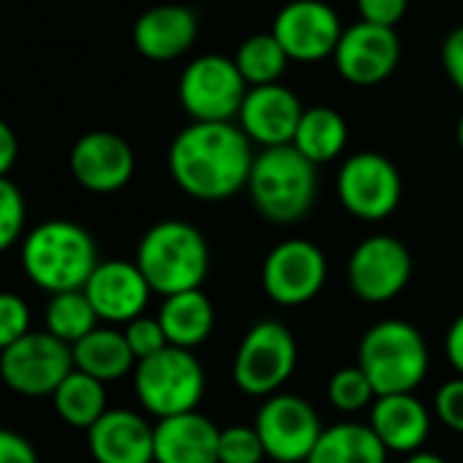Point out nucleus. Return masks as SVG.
<instances>
[{"label":"nucleus","mask_w":463,"mask_h":463,"mask_svg":"<svg viewBox=\"0 0 463 463\" xmlns=\"http://www.w3.org/2000/svg\"><path fill=\"white\" fill-rule=\"evenodd\" d=\"M25 218L28 207L20 185L9 177H0V254L20 243L25 232Z\"/></svg>","instance_id":"obj_31"},{"label":"nucleus","mask_w":463,"mask_h":463,"mask_svg":"<svg viewBox=\"0 0 463 463\" xmlns=\"http://www.w3.org/2000/svg\"><path fill=\"white\" fill-rule=\"evenodd\" d=\"M221 428L202 411L156 422V463H218Z\"/></svg>","instance_id":"obj_22"},{"label":"nucleus","mask_w":463,"mask_h":463,"mask_svg":"<svg viewBox=\"0 0 463 463\" xmlns=\"http://www.w3.org/2000/svg\"><path fill=\"white\" fill-rule=\"evenodd\" d=\"M134 262L150 289L169 298L202 289L210 273V246L194 223L183 218H164L142 235Z\"/></svg>","instance_id":"obj_3"},{"label":"nucleus","mask_w":463,"mask_h":463,"mask_svg":"<svg viewBox=\"0 0 463 463\" xmlns=\"http://www.w3.org/2000/svg\"><path fill=\"white\" fill-rule=\"evenodd\" d=\"M409 9V0H357V12L363 23L379 28H395Z\"/></svg>","instance_id":"obj_36"},{"label":"nucleus","mask_w":463,"mask_h":463,"mask_svg":"<svg viewBox=\"0 0 463 463\" xmlns=\"http://www.w3.org/2000/svg\"><path fill=\"white\" fill-rule=\"evenodd\" d=\"M254 428L268 458L276 463H306L325 430L317 409L295 392H276L265 398Z\"/></svg>","instance_id":"obj_12"},{"label":"nucleus","mask_w":463,"mask_h":463,"mask_svg":"<svg viewBox=\"0 0 463 463\" xmlns=\"http://www.w3.org/2000/svg\"><path fill=\"white\" fill-rule=\"evenodd\" d=\"M82 292L88 295L99 322H107L109 327H126L128 322L145 317L153 295L137 262L128 260H101Z\"/></svg>","instance_id":"obj_17"},{"label":"nucleus","mask_w":463,"mask_h":463,"mask_svg":"<svg viewBox=\"0 0 463 463\" xmlns=\"http://www.w3.org/2000/svg\"><path fill=\"white\" fill-rule=\"evenodd\" d=\"M327 398L330 403L344 411V414H357L363 411L365 406H371L376 401V392L368 382V376L360 371V365H346V368H338L330 382H327Z\"/></svg>","instance_id":"obj_30"},{"label":"nucleus","mask_w":463,"mask_h":463,"mask_svg":"<svg viewBox=\"0 0 463 463\" xmlns=\"http://www.w3.org/2000/svg\"><path fill=\"white\" fill-rule=\"evenodd\" d=\"M306 463H387V447L368 422H335L322 430Z\"/></svg>","instance_id":"obj_25"},{"label":"nucleus","mask_w":463,"mask_h":463,"mask_svg":"<svg viewBox=\"0 0 463 463\" xmlns=\"http://www.w3.org/2000/svg\"><path fill=\"white\" fill-rule=\"evenodd\" d=\"M268 458L265 444L254 425H229L221 428L218 463H262Z\"/></svg>","instance_id":"obj_32"},{"label":"nucleus","mask_w":463,"mask_h":463,"mask_svg":"<svg viewBox=\"0 0 463 463\" xmlns=\"http://www.w3.org/2000/svg\"><path fill=\"white\" fill-rule=\"evenodd\" d=\"M196 33H199V20L194 9L180 4H164L137 17L131 39L142 58L156 63H169L191 50Z\"/></svg>","instance_id":"obj_20"},{"label":"nucleus","mask_w":463,"mask_h":463,"mask_svg":"<svg viewBox=\"0 0 463 463\" xmlns=\"http://www.w3.org/2000/svg\"><path fill=\"white\" fill-rule=\"evenodd\" d=\"M235 66L241 77L246 80L249 88H265V85H279L284 71H287V52L276 42L273 33H254L249 36L238 52H235Z\"/></svg>","instance_id":"obj_28"},{"label":"nucleus","mask_w":463,"mask_h":463,"mask_svg":"<svg viewBox=\"0 0 463 463\" xmlns=\"http://www.w3.org/2000/svg\"><path fill=\"white\" fill-rule=\"evenodd\" d=\"M0 463H39V452L23 433L0 428Z\"/></svg>","instance_id":"obj_38"},{"label":"nucleus","mask_w":463,"mask_h":463,"mask_svg":"<svg viewBox=\"0 0 463 463\" xmlns=\"http://www.w3.org/2000/svg\"><path fill=\"white\" fill-rule=\"evenodd\" d=\"M444 352H447V360L455 368V373L463 376V311L452 319V325L444 335Z\"/></svg>","instance_id":"obj_40"},{"label":"nucleus","mask_w":463,"mask_h":463,"mask_svg":"<svg viewBox=\"0 0 463 463\" xmlns=\"http://www.w3.org/2000/svg\"><path fill=\"white\" fill-rule=\"evenodd\" d=\"M158 322L169 346L194 352L210 338L215 327V308L202 289H191L164 298L158 308Z\"/></svg>","instance_id":"obj_23"},{"label":"nucleus","mask_w":463,"mask_h":463,"mask_svg":"<svg viewBox=\"0 0 463 463\" xmlns=\"http://www.w3.org/2000/svg\"><path fill=\"white\" fill-rule=\"evenodd\" d=\"M403 463H447L439 452H430V449H417L411 455H406Z\"/></svg>","instance_id":"obj_41"},{"label":"nucleus","mask_w":463,"mask_h":463,"mask_svg":"<svg viewBox=\"0 0 463 463\" xmlns=\"http://www.w3.org/2000/svg\"><path fill=\"white\" fill-rule=\"evenodd\" d=\"M134 392L142 409L158 420L196 411L204 395V368L194 352L166 346L164 352L137 363Z\"/></svg>","instance_id":"obj_6"},{"label":"nucleus","mask_w":463,"mask_h":463,"mask_svg":"<svg viewBox=\"0 0 463 463\" xmlns=\"http://www.w3.org/2000/svg\"><path fill=\"white\" fill-rule=\"evenodd\" d=\"M99 327V317L82 289L52 295L44 311V330L74 346Z\"/></svg>","instance_id":"obj_29"},{"label":"nucleus","mask_w":463,"mask_h":463,"mask_svg":"<svg viewBox=\"0 0 463 463\" xmlns=\"http://www.w3.org/2000/svg\"><path fill=\"white\" fill-rule=\"evenodd\" d=\"M341 80L357 88H373L392 77L401 61V39L395 28H379L371 23H354L344 28L333 52Z\"/></svg>","instance_id":"obj_15"},{"label":"nucleus","mask_w":463,"mask_h":463,"mask_svg":"<svg viewBox=\"0 0 463 463\" xmlns=\"http://www.w3.org/2000/svg\"><path fill=\"white\" fill-rule=\"evenodd\" d=\"M249 93L232 58L199 55L194 58L177 82V99L194 123H232L238 120L243 99Z\"/></svg>","instance_id":"obj_8"},{"label":"nucleus","mask_w":463,"mask_h":463,"mask_svg":"<svg viewBox=\"0 0 463 463\" xmlns=\"http://www.w3.org/2000/svg\"><path fill=\"white\" fill-rule=\"evenodd\" d=\"M335 194L349 215L360 221H384L398 210L403 183L398 166L387 156L360 150L341 164Z\"/></svg>","instance_id":"obj_10"},{"label":"nucleus","mask_w":463,"mask_h":463,"mask_svg":"<svg viewBox=\"0 0 463 463\" xmlns=\"http://www.w3.org/2000/svg\"><path fill=\"white\" fill-rule=\"evenodd\" d=\"M20 262L28 281L52 298L61 292L85 289L101 260L93 235L82 223L50 218L25 235L20 246Z\"/></svg>","instance_id":"obj_2"},{"label":"nucleus","mask_w":463,"mask_h":463,"mask_svg":"<svg viewBox=\"0 0 463 463\" xmlns=\"http://www.w3.org/2000/svg\"><path fill=\"white\" fill-rule=\"evenodd\" d=\"M74 368L109 384L128 376L137 368V357L128 349L123 330L118 327H96L80 344L71 346Z\"/></svg>","instance_id":"obj_24"},{"label":"nucleus","mask_w":463,"mask_h":463,"mask_svg":"<svg viewBox=\"0 0 463 463\" xmlns=\"http://www.w3.org/2000/svg\"><path fill=\"white\" fill-rule=\"evenodd\" d=\"M433 411L441 425L455 433H463V376H452L436 390Z\"/></svg>","instance_id":"obj_35"},{"label":"nucleus","mask_w":463,"mask_h":463,"mask_svg":"<svg viewBox=\"0 0 463 463\" xmlns=\"http://www.w3.org/2000/svg\"><path fill=\"white\" fill-rule=\"evenodd\" d=\"M96 463H156V425L134 409H107L88 430Z\"/></svg>","instance_id":"obj_19"},{"label":"nucleus","mask_w":463,"mask_h":463,"mask_svg":"<svg viewBox=\"0 0 463 463\" xmlns=\"http://www.w3.org/2000/svg\"><path fill=\"white\" fill-rule=\"evenodd\" d=\"M300 99L287 85H265V88H249L238 126L251 139V145L268 147H284L292 145L300 118H303Z\"/></svg>","instance_id":"obj_18"},{"label":"nucleus","mask_w":463,"mask_h":463,"mask_svg":"<svg viewBox=\"0 0 463 463\" xmlns=\"http://www.w3.org/2000/svg\"><path fill=\"white\" fill-rule=\"evenodd\" d=\"M31 333V308L14 292H0V352Z\"/></svg>","instance_id":"obj_33"},{"label":"nucleus","mask_w":463,"mask_h":463,"mask_svg":"<svg viewBox=\"0 0 463 463\" xmlns=\"http://www.w3.org/2000/svg\"><path fill=\"white\" fill-rule=\"evenodd\" d=\"M71 371V346L47 330H31L14 346L0 352V379L23 398H52Z\"/></svg>","instance_id":"obj_9"},{"label":"nucleus","mask_w":463,"mask_h":463,"mask_svg":"<svg viewBox=\"0 0 463 463\" xmlns=\"http://www.w3.org/2000/svg\"><path fill=\"white\" fill-rule=\"evenodd\" d=\"M123 335H126L128 349L137 357V363H142V360H147V357H153L169 346L158 317H139V319L128 322L123 327Z\"/></svg>","instance_id":"obj_34"},{"label":"nucleus","mask_w":463,"mask_h":463,"mask_svg":"<svg viewBox=\"0 0 463 463\" xmlns=\"http://www.w3.org/2000/svg\"><path fill=\"white\" fill-rule=\"evenodd\" d=\"M251 139L238 123H191L169 145L175 185L199 202H226L249 185L254 166Z\"/></svg>","instance_id":"obj_1"},{"label":"nucleus","mask_w":463,"mask_h":463,"mask_svg":"<svg viewBox=\"0 0 463 463\" xmlns=\"http://www.w3.org/2000/svg\"><path fill=\"white\" fill-rule=\"evenodd\" d=\"M17 156H20V139L6 120H0V177H9V172L17 164Z\"/></svg>","instance_id":"obj_39"},{"label":"nucleus","mask_w":463,"mask_h":463,"mask_svg":"<svg viewBox=\"0 0 463 463\" xmlns=\"http://www.w3.org/2000/svg\"><path fill=\"white\" fill-rule=\"evenodd\" d=\"M298 368V341L279 319L257 322L241 341L232 360V379L238 390L254 398H270L292 379Z\"/></svg>","instance_id":"obj_7"},{"label":"nucleus","mask_w":463,"mask_h":463,"mask_svg":"<svg viewBox=\"0 0 463 463\" xmlns=\"http://www.w3.org/2000/svg\"><path fill=\"white\" fill-rule=\"evenodd\" d=\"M357 365L368 376L376 398L414 392L430 368L422 333L403 319H382L365 330L357 349Z\"/></svg>","instance_id":"obj_5"},{"label":"nucleus","mask_w":463,"mask_h":463,"mask_svg":"<svg viewBox=\"0 0 463 463\" xmlns=\"http://www.w3.org/2000/svg\"><path fill=\"white\" fill-rule=\"evenodd\" d=\"M455 139H458V147L463 150V112L458 118V126H455Z\"/></svg>","instance_id":"obj_42"},{"label":"nucleus","mask_w":463,"mask_h":463,"mask_svg":"<svg viewBox=\"0 0 463 463\" xmlns=\"http://www.w3.org/2000/svg\"><path fill=\"white\" fill-rule=\"evenodd\" d=\"M69 169L85 191L115 194L131 183L137 158L120 134L88 131L74 142L69 153Z\"/></svg>","instance_id":"obj_16"},{"label":"nucleus","mask_w":463,"mask_h":463,"mask_svg":"<svg viewBox=\"0 0 463 463\" xmlns=\"http://www.w3.org/2000/svg\"><path fill=\"white\" fill-rule=\"evenodd\" d=\"M52 403H55L58 417L66 425L90 430L109 409L107 406V384L74 368L63 379V384L55 390Z\"/></svg>","instance_id":"obj_27"},{"label":"nucleus","mask_w":463,"mask_h":463,"mask_svg":"<svg viewBox=\"0 0 463 463\" xmlns=\"http://www.w3.org/2000/svg\"><path fill=\"white\" fill-rule=\"evenodd\" d=\"M411 279V254L395 235H371L354 246L346 262V284L363 303L395 300Z\"/></svg>","instance_id":"obj_11"},{"label":"nucleus","mask_w":463,"mask_h":463,"mask_svg":"<svg viewBox=\"0 0 463 463\" xmlns=\"http://www.w3.org/2000/svg\"><path fill=\"white\" fill-rule=\"evenodd\" d=\"M441 66L455 90L463 93V25L449 31L441 42Z\"/></svg>","instance_id":"obj_37"},{"label":"nucleus","mask_w":463,"mask_h":463,"mask_svg":"<svg viewBox=\"0 0 463 463\" xmlns=\"http://www.w3.org/2000/svg\"><path fill=\"white\" fill-rule=\"evenodd\" d=\"M317 166L292 145L257 153L246 185L257 213L279 226L303 221L317 202Z\"/></svg>","instance_id":"obj_4"},{"label":"nucleus","mask_w":463,"mask_h":463,"mask_svg":"<svg viewBox=\"0 0 463 463\" xmlns=\"http://www.w3.org/2000/svg\"><path fill=\"white\" fill-rule=\"evenodd\" d=\"M368 425L379 436V441L387 447V452L411 455L422 449L430 433V411L414 392L379 395L371 403Z\"/></svg>","instance_id":"obj_21"},{"label":"nucleus","mask_w":463,"mask_h":463,"mask_svg":"<svg viewBox=\"0 0 463 463\" xmlns=\"http://www.w3.org/2000/svg\"><path fill=\"white\" fill-rule=\"evenodd\" d=\"M276 42L295 63H319L333 58L344 25L333 6L325 0H289L276 14L273 31Z\"/></svg>","instance_id":"obj_14"},{"label":"nucleus","mask_w":463,"mask_h":463,"mask_svg":"<svg viewBox=\"0 0 463 463\" xmlns=\"http://www.w3.org/2000/svg\"><path fill=\"white\" fill-rule=\"evenodd\" d=\"M349 142V128L341 112L330 107H311L303 112L292 147L306 156L314 166L335 161Z\"/></svg>","instance_id":"obj_26"},{"label":"nucleus","mask_w":463,"mask_h":463,"mask_svg":"<svg viewBox=\"0 0 463 463\" xmlns=\"http://www.w3.org/2000/svg\"><path fill=\"white\" fill-rule=\"evenodd\" d=\"M327 281V260L311 241L292 238L279 243L262 265L265 295L287 308L311 303Z\"/></svg>","instance_id":"obj_13"}]
</instances>
